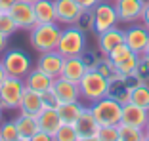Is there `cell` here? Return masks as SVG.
<instances>
[{"label":"cell","instance_id":"obj_1","mask_svg":"<svg viewBox=\"0 0 149 141\" xmlns=\"http://www.w3.org/2000/svg\"><path fill=\"white\" fill-rule=\"evenodd\" d=\"M59 36H61L59 23H36L29 31V40H31L33 48L38 53L56 50L57 42H59Z\"/></svg>","mask_w":149,"mask_h":141},{"label":"cell","instance_id":"obj_2","mask_svg":"<svg viewBox=\"0 0 149 141\" xmlns=\"http://www.w3.org/2000/svg\"><path fill=\"white\" fill-rule=\"evenodd\" d=\"M57 52L61 53L63 57H77L82 55L88 50V40L86 32L77 29L74 25H67L65 29H61V36L57 42Z\"/></svg>","mask_w":149,"mask_h":141},{"label":"cell","instance_id":"obj_3","mask_svg":"<svg viewBox=\"0 0 149 141\" xmlns=\"http://www.w3.org/2000/svg\"><path fill=\"white\" fill-rule=\"evenodd\" d=\"M79 90H80V99H84L88 105H92V103L100 101L101 97L107 95L109 80L103 75H100L96 69H90L79 82Z\"/></svg>","mask_w":149,"mask_h":141},{"label":"cell","instance_id":"obj_4","mask_svg":"<svg viewBox=\"0 0 149 141\" xmlns=\"http://www.w3.org/2000/svg\"><path fill=\"white\" fill-rule=\"evenodd\" d=\"M94 118L97 120L100 126H118L120 124V115H123V105L109 95L101 97L100 101L90 105Z\"/></svg>","mask_w":149,"mask_h":141},{"label":"cell","instance_id":"obj_5","mask_svg":"<svg viewBox=\"0 0 149 141\" xmlns=\"http://www.w3.org/2000/svg\"><path fill=\"white\" fill-rule=\"evenodd\" d=\"M0 61L4 65L8 76H15V78H25L27 73L33 69L31 57L23 50H4Z\"/></svg>","mask_w":149,"mask_h":141},{"label":"cell","instance_id":"obj_6","mask_svg":"<svg viewBox=\"0 0 149 141\" xmlns=\"http://www.w3.org/2000/svg\"><path fill=\"white\" fill-rule=\"evenodd\" d=\"M23 92H25V82H23V78L6 76V80L0 84V107L4 111L17 109Z\"/></svg>","mask_w":149,"mask_h":141},{"label":"cell","instance_id":"obj_7","mask_svg":"<svg viewBox=\"0 0 149 141\" xmlns=\"http://www.w3.org/2000/svg\"><path fill=\"white\" fill-rule=\"evenodd\" d=\"M92 12H94V32L96 35H101V32H105V31H109V29L118 25L117 10H115V6L111 2L100 0Z\"/></svg>","mask_w":149,"mask_h":141},{"label":"cell","instance_id":"obj_8","mask_svg":"<svg viewBox=\"0 0 149 141\" xmlns=\"http://www.w3.org/2000/svg\"><path fill=\"white\" fill-rule=\"evenodd\" d=\"M107 57L115 65V70L120 73V75H134V70L138 67V61H140V55L134 53L126 44L117 46L113 52H109Z\"/></svg>","mask_w":149,"mask_h":141},{"label":"cell","instance_id":"obj_9","mask_svg":"<svg viewBox=\"0 0 149 141\" xmlns=\"http://www.w3.org/2000/svg\"><path fill=\"white\" fill-rule=\"evenodd\" d=\"M147 0H115L113 6L117 10L118 15V23H138L143 12V6Z\"/></svg>","mask_w":149,"mask_h":141},{"label":"cell","instance_id":"obj_10","mask_svg":"<svg viewBox=\"0 0 149 141\" xmlns=\"http://www.w3.org/2000/svg\"><path fill=\"white\" fill-rule=\"evenodd\" d=\"M124 44L138 55H143L145 48L149 44V31L143 25L132 23L128 29H124Z\"/></svg>","mask_w":149,"mask_h":141},{"label":"cell","instance_id":"obj_11","mask_svg":"<svg viewBox=\"0 0 149 141\" xmlns=\"http://www.w3.org/2000/svg\"><path fill=\"white\" fill-rule=\"evenodd\" d=\"M10 15L13 17L17 29H25V31H31L33 27L36 25V15H35V8H33L31 2H23L17 0L15 4L10 8Z\"/></svg>","mask_w":149,"mask_h":141},{"label":"cell","instance_id":"obj_12","mask_svg":"<svg viewBox=\"0 0 149 141\" xmlns=\"http://www.w3.org/2000/svg\"><path fill=\"white\" fill-rule=\"evenodd\" d=\"M52 92L56 93V97H57V101H59V103L80 101V90H79V84L71 82V80L63 78V76H57V78H54Z\"/></svg>","mask_w":149,"mask_h":141},{"label":"cell","instance_id":"obj_13","mask_svg":"<svg viewBox=\"0 0 149 141\" xmlns=\"http://www.w3.org/2000/svg\"><path fill=\"white\" fill-rule=\"evenodd\" d=\"M149 120V109H143L134 103H124L123 105V115H120V124H128L134 128H145V124Z\"/></svg>","mask_w":149,"mask_h":141},{"label":"cell","instance_id":"obj_14","mask_svg":"<svg viewBox=\"0 0 149 141\" xmlns=\"http://www.w3.org/2000/svg\"><path fill=\"white\" fill-rule=\"evenodd\" d=\"M63 63H65V57L57 50H52V52H44L38 55V61H36V67L40 70H44L46 75H50L52 78H57L61 75Z\"/></svg>","mask_w":149,"mask_h":141},{"label":"cell","instance_id":"obj_15","mask_svg":"<svg viewBox=\"0 0 149 141\" xmlns=\"http://www.w3.org/2000/svg\"><path fill=\"white\" fill-rule=\"evenodd\" d=\"M54 6H56V19L61 25H74L77 17L82 12L74 0H54Z\"/></svg>","mask_w":149,"mask_h":141},{"label":"cell","instance_id":"obj_16","mask_svg":"<svg viewBox=\"0 0 149 141\" xmlns=\"http://www.w3.org/2000/svg\"><path fill=\"white\" fill-rule=\"evenodd\" d=\"M120 44H124V29H118V25L97 35V50L101 55H109V52Z\"/></svg>","mask_w":149,"mask_h":141},{"label":"cell","instance_id":"obj_17","mask_svg":"<svg viewBox=\"0 0 149 141\" xmlns=\"http://www.w3.org/2000/svg\"><path fill=\"white\" fill-rule=\"evenodd\" d=\"M109 80V90H107V95L115 101H118L120 105L128 103V97H130V86L126 82V75H120V73H115Z\"/></svg>","mask_w":149,"mask_h":141},{"label":"cell","instance_id":"obj_18","mask_svg":"<svg viewBox=\"0 0 149 141\" xmlns=\"http://www.w3.org/2000/svg\"><path fill=\"white\" fill-rule=\"evenodd\" d=\"M88 70L90 69H88V65L84 63V59L80 55H77V57H65V63H63V69H61V75L59 76H63V78L71 80L74 84H79Z\"/></svg>","mask_w":149,"mask_h":141},{"label":"cell","instance_id":"obj_19","mask_svg":"<svg viewBox=\"0 0 149 141\" xmlns=\"http://www.w3.org/2000/svg\"><path fill=\"white\" fill-rule=\"evenodd\" d=\"M19 113L23 115H31V116H38L40 111L44 109V101H42V93L35 92V90L25 88L21 95V101H19Z\"/></svg>","mask_w":149,"mask_h":141},{"label":"cell","instance_id":"obj_20","mask_svg":"<svg viewBox=\"0 0 149 141\" xmlns=\"http://www.w3.org/2000/svg\"><path fill=\"white\" fill-rule=\"evenodd\" d=\"M74 130L80 137H90V135H97V130H100V124L94 118L92 111H90V105H86L80 113V116L74 120Z\"/></svg>","mask_w":149,"mask_h":141},{"label":"cell","instance_id":"obj_21","mask_svg":"<svg viewBox=\"0 0 149 141\" xmlns=\"http://www.w3.org/2000/svg\"><path fill=\"white\" fill-rule=\"evenodd\" d=\"M23 82H25V88L35 90V92H38V93H44L46 90L52 88L54 78L50 75H46L44 70H40L38 67H35V69H31L29 73H27V76L23 78Z\"/></svg>","mask_w":149,"mask_h":141},{"label":"cell","instance_id":"obj_22","mask_svg":"<svg viewBox=\"0 0 149 141\" xmlns=\"http://www.w3.org/2000/svg\"><path fill=\"white\" fill-rule=\"evenodd\" d=\"M36 120H38L40 132L50 133V135H54V133L59 130V126L63 124L61 118H59V113H57V109H48V107H44V109L40 111V115L36 116Z\"/></svg>","mask_w":149,"mask_h":141},{"label":"cell","instance_id":"obj_23","mask_svg":"<svg viewBox=\"0 0 149 141\" xmlns=\"http://www.w3.org/2000/svg\"><path fill=\"white\" fill-rule=\"evenodd\" d=\"M33 8H35L36 23H57L54 0H36Z\"/></svg>","mask_w":149,"mask_h":141},{"label":"cell","instance_id":"obj_24","mask_svg":"<svg viewBox=\"0 0 149 141\" xmlns=\"http://www.w3.org/2000/svg\"><path fill=\"white\" fill-rule=\"evenodd\" d=\"M13 122H15V126H17V132H19V135H21V137H29V139H31L35 133L40 132L36 116H31V115H23V113H19L17 118L13 120Z\"/></svg>","mask_w":149,"mask_h":141},{"label":"cell","instance_id":"obj_25","mask_svg":"<svg viewBox=\"0 0 149 141\" xmlns=\"http://www.w3.org/2000/svg\"><path fill=\"white\" fill-rule=\"evenodd\" d=\"M86 105H82L80 101H71V103H59L57 105V113H59V118L65 124H74V120L80 116L82 109Z\"/></svg>","mask_w":149,"mask_h":141},{"label":"cell","instance_id":"obj_26","mask_svg":"<svg viewBox=\"0 0 149 141\" xmlns=\"http://www.w3.org/2000/svg\"><path fill=\"white\" fill-rule=\"evenodd\" d=\"M128 101L143 109H149V84H138L136 88H132Z\"/></svg>","mask_w":149,"mask_h":141},{"label":"cell","instance_id":"obj_27","mask_svg":"<svg viewBox=\"0 0 149 141\" xmlns=\"http://www.w3.org/2000/svg\"><path fill=\"white\" fill-rule=\"evenodd\" d=\"M145 130L134 128L128 124H118V139L120 141H143Z\"/></svg>","mask_w":149,"mask_h":141},{"label":"cell","instance_id":"obj_28","mask_svg":"<svg viewBox=\"0 0 149 141\" xmlns=\"http://www.w3.org/2000/svg\"><path fill=\"white\" fill-rule=\"evenodd\" d=\"M52 139L54 141H79L80 135L77 133V130H74L73 124H65L63 122L61 126H59V130L52 135Z\"/></svg>","mask_w":149,"mask_h":141},{"label":"cell","instance_id":"obj_29","mask_svg":"<svg viewBox=\"0 0 149 141\" xmlns=\"http://www.w3.org/2000/svg\"><path fill=\"white\" fill-rule=\"evenodd\" d=\"M74 27L84 32L94 31V12L92 10H82L80 15L77 17V21H74Z\"/></svg>","mask_w":149,"mask_h":141},{"label":"cell","instance_id":"obj_30","mask_svg":"<svg viewBox=\"0 0 149 141\" xmlns=\"http://www.w3.org/2000/svg\"><path fill=\"white\" fill-rule=\"evenodd\" d=\"M15 31H17V25H15L13 17L10 15V12H2L0 10V32L10 38Z\"/></svg>","mask_w":149,"mask_h":141},{"label":"cell","instance_id":"obj_31","mask_svg":"<svg viewBox=\"0 0 149 141\" xmlns=\"http://www.w3.org/2000/svg\"><path fill=\"white\" fill-rule=\"evenodd\" d=\"M0 137L4 141H15L19 137L17 126H15L13 120H2V124H0Z\"/></svg>","mask_w":149,"mask_h":141},{"label":"cell","instance_id":"obj_32","mask_svg":"<svg viewBox=\"0 0 149 141\" xmlns=\"http://www.w3.org/2000/svg\"><path fill=\"white\" fill-rule=\"evenodd\" d=\"M94 69H96L100 75H103L105 78H111V76L117 73V70H115V65L111 63V59L107 57V55H101L100 61L96 63V67H94Z\"/></svg>","mask_w":149,"mask_h":141},{"label":"cell","instance_id":"obj_33","mask_svg":"<svg viewBox=\"0 0 149 141\" xmlns=\"http://www.w3.org/2000/svg\"><path fill=\"white\" fill-rule=\"evenodd\" d=\"M96 137L100 141H120L118 139V126H100Z\"/></svg>","mask_w":149,"mask_h":141},{"label":"cell","instance_id":"obj_34","mask_svg":"<svg viewBox=\"0 0 149 141\" xmlns=\"http://www.w3.org/2000/svg\"><path fill=\"white\" fill-rule=\"evenodd\" d=\"M134 75L140 78V82L149 84V61L143 55H140V61H138V67H136V70H134Z\"/></svg>","mask_w":149,"mask_h":141},{"label":"cell","instance_id":"obj_35","mask_svg":"<svg viewBox=\"0 0 149 141\" xmlns=\"http://www.w3.org/2000/svg\"><path fill=\"white\" fill-rule=\"evenodd\" d=\"M42 101H44V107H48V109H57V105H59V101H57L56 93L52 92V88L42 93Z\"/></svg>","mask_w":149,"mask_h":141},{"label":"cell","instance_id":"obj_36","mask_svg":"<svg viewBox=\"0 0 149 141\" xmlns=\"http://www.w3.org/2000/svg\"><path fill=\"white\" fill-rule=\"evenodd\" d=\"M80 57L84 59V63H86V65H88V69H94V67H96V63L100 61L101 53H100V55H97L96 52H92V50H90V52H88V50H86V52H84L82 55H80Z\"/></svg>","mask_w":149,"mask_h":141},{"label":"cell","instance_id":"obj_37","mask_svg":"<svg viewBox=\"0 0 149 141\" xmlns=\"http://www.w3.org/2000/svg\"><path fill=\"white\" fill-rule=\"evenodd\" d=\"M74 2L80 6V10H94L100 0H74Z\"/></svg>","mask_w":149,"mask_h":141},{"label":"cell","instance_id":"obj_38","mask_svg":"<svg viewBox=\"0 0 149 141\" xmlns=\"http://www.w3.org/2000/svg\"><path fill=\"white\" fill-rule=\"evenodd\" d=\"M140 21H141V25L145 27L149 31V0L145 2V6H143V12H141V17H140Z\"/></svg>","mask_w":149,"mask_h":141},{"label":"cell","instance_id":"obj_39","mask_svg":"<svg viewBox=\"0 0 149 141\" xmlns=\"http://www.w3.org/2000/svg\"><path fill=\"white\" fill-rule=\"evenodd\" d=\"M31 141H54V139H52V135H50V133L38 132V133H35V135L31 137Z\"/></svg>","mask_w":149,"mask_h":141},{"label":"cell","instance_id":"obj_40","mask_svg":"<svg viewBox=\"0 0 149 141\" xmlns=\"http://www.w3.org/2000/svg\"><path fill=\"white\" fill-rule=\"evenodd\" d=\"M15 2H17V0H0V10H2V12H10V8H12Z\"/></svg>","mask_w":149,"mask_h":141},{"label":"cell","instance_id":"obj_41","mask_svg":"<svg viewBox=\"0 0 149 141\" xmlns=\"http://www.w3.org/2000/svg\"><path fill=\"white\" fill-rule=\"evenodd\" d=\"M6 46H8V36L0 32V52H4V50H6Z\"/></svg>","mask_w":149,"mask_h":141},{"label":"cell","instance_id":"obj_42","mask_svg":"<svg viewBox=\"0 0 149 141\" xmlns=\"http://www.w3.org/2000/svg\"><path fill=\"white\" fill-rule=\"evenodd\" d=\"M6 76H8V73H6V69H4V65H2V61H0V84L6 80Z\"/></svg>","mask_w":149,"mask_h":141},{"label":"cell","instance_id":"obj_43","mask_svg":"<svg viewBox=\"0 0 149 141\" xmlns=\"http://www.w3.org/2000/svg\"><path fill=\"white\" fill-rule=\"evenodd\" d=\"M79 141H100V139H97L96 135H90V137H80Z\"/></svg>","mask_w":149,"mask_h":141},{"label":"cell","instance_id":"obj_44","mask_svg":"<svg viewBox=\"0 0 149 141\" xmlns=\"http://www.w3.org/2000/svg\"><path fill=\"white\" fill-rule=\"evenodd\" d=\"M143 57L149 61V44H147V48H145V52H143Z\"/></svg>","mask_w":149,"mask_h":141},{"label":"cell","instance_id":"obj_45","mask_svg":"<svg viewBox=\"0 0 149 141\" xmlns=\"http://www.w3.org/2000/svg\"><path fill=\"white\" fill-rule=\"evenodd\" d=\"M15 141H31V139H29V137H21V135H19V137H17Z\"/></svg>","mask_w":149,"mask_h":141},{"label":"cell","instance_id":"obj_46","mask_svg":"<svg viewBox=\"0 0 149 141\" xmlns=\"http://www.w3.org/2000/svg\"><path fill=\"white\" fill-rule=\"evenodd\" d=\"M143 130H145V133L149 135V120H147V124H145V128H143Z\"/></svg>","mask_w":149,"mask_h":141},{"label":"cell","instance_id":"obj_47","mask_svg":"<svg viewBox=\"0 0 149 141\" xmlns=\"http://www.w3.org/2000/svg\"><path fill=\"white\" fill-rule=\"evenodd\" d=\"M2 111H4V109L0 107V124H2V120H4V118H2Z\"/></svg>","mask_w":149,"mask_h":141},{"label":"cell","instance_id":"obj_48","mask_svg":"<svg viewBox=\"0 0 149 141\" xmlns=\"http://www.w3.org/2000/svg\"><path fill=\"white\" fill-rule=\"evenodd\" d=\"M23 2H31V4H35L36 0H23Z\"/></svg>","mask_w":149,"mask_h":141},{"label":"cell","instance_id":"obj_49","mask_svg":"<svg viewBox=\"0 0 149 141\" xmlns=\"http://www.w3.org/2000/svg\"><path fill=\"white\" fill-rule=\"evenodd\" d=\"M143 141H149V135H147V133H145V137H143Z\"/></svg>","mask_w":149,"mask_h":141},{"label":"cell","instance_id":"obj_50","mask_svg":"<svg viewBox=\"0 0 149 141\" xmlns=\"http://www.w3.org/2000/svg\"><path fill=\"white\" fill-rule=\"evenodd\" d=\"M105 2H111V0H105Z\"/></svg>","mask_w":149,"mask_h":141},{"label":"cell","instance_id":"obj_51","mask_svg":"<svg viewBox=\"0 0 149 141\" xmlns=\"http://www.w3.org/2000/svg\"><path fill=\"white\" fill-rule=\"evenodd\" d=\"M0 141H4V139H2V137H0Z\"/></svg>","mask_w":149,"mask_h":141}]
</instances>
